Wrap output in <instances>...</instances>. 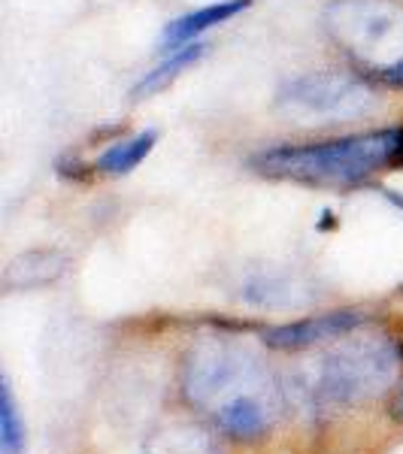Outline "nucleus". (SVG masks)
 <instances>
[{
	"label": "nucleus",
	"instance_id": "f257e3e1",
	"mask_svg": "<svg viewBox=\"0 0 403 454\" xmlns=\"http://www.w3.org/2000/svg\"><path fill=\"white\" fill-rule=\"evenodd\" d=\"M182 391L233 439H261L280 419L282 394L270 370L225 336L192 346L182 367Z\"/></svg>",
	"mask_w": 403,
	"mask_h": 454
},
{
	"label": "nucleus",
	"instance_id": "f03ea898",
	"mask_svg": "<svg viewBox=\"0 0 403 454\" xmlns=\"http://www.w3.org/2000/svg\"><path fill=\"white\" fill-rule=\"evenodd\" d=\"M403 155L400 128H376L361 134L331 137L316 143H285L264 149L252 158V170L267 179L297 182V185L346 188L370 179L383 167Z\"/></svg>",
	"mask_w": 403,
	"mask_h": 454
},
{
	"label": "nucleus",
	"instance_id": "7ed1b4c3",
	"mask_svg": "<svg viewBox=\"0 0 403 454\" xmlns=\"http://www.w3.org/2000/svg\"><path fill=\"white\" fill-rule=\"evenodd\" d=\"M321 21L334 46L367 79L388 85L403 67V0H331Z\"/></svg>",
	"mask_w": 403,
	"mask_h": 454
},
{
	"label": "nucleus",
	"instance_id": "20e7f679",
	"mask_svg": "<svg viewBox=\"0 0 403 454\" xmlns=\"http://www.w3.org/2000/svg\"><path fill=\"white\" fill-rule=\"evenodd\" d=\"M400 372V351L385 336L346 340L319 357L310 391L325 406H355L388 391Z\"/></svg>",
	"mask_w": 403,
	"mask_h": 454
},
{
	"label": "nucleus",
	"instance_id": "39448f33",
	"mask_svg": "<svg viewBox=\"0 0 403 454\" xmlns=\"http://www.w3.org/2000/svg\"><path fill=\"white\" fill-rule=\"evenodd\" d=\"M280 104L306 115L352 119L373 106V88L370 79L358 70H312L282 85Z\"/></svg>",
	"mask_w": 403,
	"mask_h": 454
},
{
	"label": "nucleus",
	"instance_id": "423d86ee",
	"mask_svg": "<svg viewBox=\"0 0 403 454\" xmlns=\"http://www.w3.org/2000/svg\"><path fill=\"white\" fill-rule=\"evenodd\" d=\"M361 321H364L361 315L352 309L312 315V318L295 321V325L273 327V331L264 333V342L280 351H300V348L319 346V342H328V340H343V336H349Z\"/></svg>",
	"mask_w": 403,
	"mask_h": 454
},
{
	"label": "nucleus",
	"instance_id": "0eeeda50",
	"mask_svg": "<svg viewBox=\"0 0 403 454\" xmlns=\"http://www.w3.org/2000/svg\"><path fill=\"white\" fill-rule=\"evenodd\" d=\"M249 6H252V0H216V4H207V6H201V10H192V12H186V16L167 21L164 31H161V49L173 52V49H179V46L197 43L207 31L228 25L231 19L246 12Z\"/></svg>",
	"mask_w": 403,
	"mask_h": 454
},
{
	"label": "nucleus",
	"instance_id": "6e6552de",
	"mask_svg": "<svg viewBox=\"0 0 403 454\" xmlns=\"http://www.w3.org/2000/svg\"><path fill=\"white\" fill-rule=\"evenodd\" d=\"M64 270H67V254L55 252V248L28 252L6 267L4 285L6 288H40V285L55 282Z\"/></svg>",
	"mask_w": 403,
	"mask_h": 454
},
{
	"label": "nucleus",
	"instance_id": "1a4fd4ad",
	"mask_svg": "<svg viewBox=\"0 0 403 454\" xmlns=\"http://www.w3.org/2000/svg\"><path fill=\"white\" fill-rule=\"evenodd\" d=\"M203 55H207V43L203 40L188 43V46H179V49H173V52H167L164 61H161L158 67H152L140 82H137L134 98L143 100V98H152V94L164 91V88L170 82H176V79H179L188 67H194Z\"/></svg>",
	"mask_w": 403,
	"mask_h": 454
},
{
	"label": "nucleus",
	"instance_id": "9d476101",
	"mask_svg": "<svg viewBox=\"0 0 403 454\" xmlns=\"http://www.w3.org/2000/svg\"><path fill=\"white\" fill-rule=\"evenodd\" d=\"M158 134L155 130H140V134L128 137V140L113 143L109 149L94 160V170L107 173V176H128L130 170L143 164L149 158V152L155 149Z\"/></svg>",
	"mask_w": 403,
	"mask_h": 454
},
{
	"label": "nucleus",
	"instance_id": "9b49d317",
	"mask_svg": "<svg viewBox=\"0 0 403 454\" xmlns=\"http://www.w3.org/2000/svg\"><path fill=\"white\" fill-rule=\"evenodd\" d=\"M146 454H222L207 430L194 427V424H173V427L161 430L152 436Z\"/></svg>",
	"mask_w": 403,
	"mask_h": 454
},
{
	"label": "nucleus",
	"instance_id": "f8f14e48",
	"mask_svg": "<svg viewBox=\"0 0 403 454\" xmlns=\"http://www.w3.org/2000/svg\"><path fill=\"white\" fill-rule=\"evenodd\" d=\"M25 421L19 415L16 397H12V387L4 379L0 385V451L4 454H25Z\"/></svg>",
	"mask_w": 403,
	"mask_h": 454
},
{
	"label": "nucleus",
	"instance_id": "ddd939ff",
	"mask_svg": "<svg viewBox=\"0 0 403 454\" xmlns=\"http://www.w3.org/2000/svg\"><path fill=\"white\" fill-rule=\"evenodd\" d=\"M391 412H394V419L403 421V391L398 394V400H394V409H391Z\"/></svg>",
	"mask_w": 403,
	"mask_h": 454
},
{
	"label": "nucleus",
	"instance_id": "4468645a",
	"mask_svg": "<svg viewBox=\"0 0 403 454\" xmlns=\"http://www.w3.org/2000/svg\"><path fill=\"white\" fill-rule=\"evenodd\" d=\"M398 164H403V155H400V160H398Z\"/></svg>",
	"mask_w": 403,
	"mask_h": 454
}]
</instances>
